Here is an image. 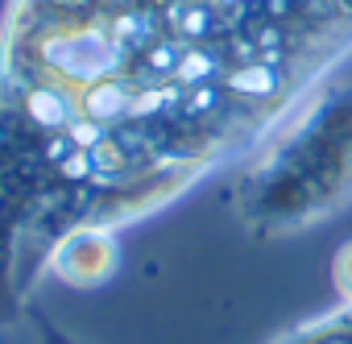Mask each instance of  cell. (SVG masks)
<instances>
[{"label": "cell", "mask_w": 352, "mask_h": 344, "mask_svg": "<svg viewBox=\"0 0 352 344\" xmlns=\"http://www.w3.org/2000/svg\"><path fill=\"white\" fill-rule=\"evenodd\" d=\"M348 58L352 0H5L0 220L46 286L58 237L236 170Z\"/></svg>", "instance_id": "1"}, {"label": "cell", "mask_w": 352, "mask_h": 344, "mask_svg": "<svg viewBox=\"0 0 352 344\" xmlns=\"http://www.w3.org/2000/svg\"><path fill=\"white\" fill-rule=\"evenodd\" d=\"M228 208L253 241L302 237L352 208V75L319 83L236 170Z\"/></svg>", "instance_id": "2"}, {"label": "cell", "mask_w": 352, "mask_h": 344, "mask_svg": "<svg viewBox=\"0 0 352 344\" xmlns=\"http://www.w3.org/2000/svg\"><path fill=\"white\" fill-rule=\"evenodd\" d=\"M124 261L120 233L112 228H79L50 245L46 253V282H58L67 290H104Z\"/></svg>", "instance_id": "3"}, {"label": "cell", "mask_w": 352, "mask_h": 344, "mask_svg": "<svg viewBox=\"0 0 352 344\" xmlns=\"http://www.w3.org/2000/svg\"><path fill=\"white\" fill-rule=\"evenodd\" d=\"M270 344H352V307L336 303L319 315H307L294 327L278 332Z\"/></svg>", "instance_id": "4"}, {"label": "cell", "mask_w": 352, "mask_h": 344, "mask_svg": "<svg viewBox=\"0 0 352 344\" xmlns=\"http://www.w3.org/2000/svg\"><path fill=\"white\" fill-rule=\"evenodd\" d=\"M327 274H331V290H336V299L352 307V237L336 245V253H331V270H327Z\"/></svg>", "instance_id": "5"}, {"label": "cell", "mask_w": 352, "mask_h": 344, "mask_svg": "<svg viewBox=\"0 0 352 344\" xmlns=\"http://www.w3.org/2000/svg\"><path fill=\"white\" fill-rule=\"evenodd\" d=\"M54 344H67V340H54Z\"/></svg>", "instance_id": "6"}]
</instances>
